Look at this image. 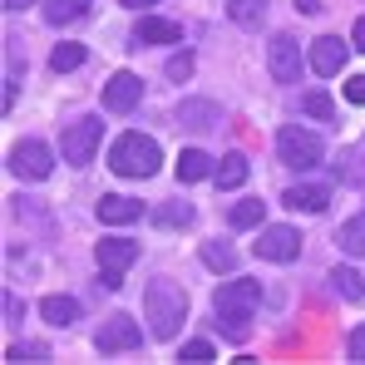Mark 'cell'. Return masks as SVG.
I'll use <instances>...</instances> for the list:
<instances>
[{
    "label": "cell",
    "instance_id": "cell-1",
    "mask_svg": "<svg viewBox=\"0 0 365 365\" xmlns=\"http://www.w3.org/2000/svg\"><path fill=\"white\" fill-rule=\"evenodd\" d=\"M143 321H148V331L158 341H173L178 326L187 321V292H182L178 282H148V292H143Z\"/></svg>",
    "mask_w": 365,
    "mask_h": 365
},
{
    "label": "cell",
    "instance_id": "cell-2",
    "mask_svg": "<svg viewBox=\"0 0 365 365\" xmlns=\"http://www.w3.org/2000/svg\"><path fill=\"white\" fill-rule=\"evenodd\" d=\"M257 302H262V287H257V282H227V287H217V297H212V321H217V331L232 336V341H242Z\"/></svg>",
    "mask_w": 365,
    "mask_h": 365
},
{
    "label": "cell",
    "instance_id": "cell-3",
    "mask_svg": "<svg viewBox=\"0 0 365 365\" xmlns=\"http://www.w3.org/2000/svg\"><path fill=\"white\" fill-rule=\"evenodd\" d=\"M163 163V148L148 138V133H123L119 143L109 148V168L119 178H153Z\"/></svg>",
    "mask_w": 365,
    "mask_h": 365
},
{
    "label": "cell",
    "instance_id": "cell-4",
    "mask_svg": "<svg viewBox=\"0 0 365 365\" xmlns=\"http://www.w3.org/2000/svg\"><path fill=\"white\" fill-rule=\"evenodd\" d=\"M277 153H282V163H287V168L306 173V168H316V163L326 158V143H321L311 128H297V123H287V128L277 133Z\"/></svg>",
    "mask_w": 365,
    "mask_h": 365
},
{
    "label": "cell",
    "instance_id": "cell-5",
    "mask_svg": "<svg viewBox=\"0 0 365 365\" xmlns=\"http://www.w3.org/2000/svg\"><path fill=\"white\" fill-rule=\"evenodd\" d=\"M94 257H99V282H104V292H119L123 272L138 262V242H128V237H104V242L94 247Z\"/></svg>",
    "mask_w": 365,
    "mask_h": 365
},
{
    "label": "cell",
    "instance_id": "cell-6",
    "mask_svg": "<svg viewBox=\"0 0 365 365\" xmlns=\"http://www.w3.org/2000/svg\"><path fill=\"white\" fill-rule=\"evenodd\" d=\"M10 173L25 182H45L55 173V153H50V143H40V138H20L15 148H10Z\"/></svg>",
    "mask_w": 365,
    "mask_h": 365
},
{
    "label": "cell",
    "instance_id": "cell-7",
    "mask_svg": "<svg viewBox=\"0 0 365 365\" xmlns=\"http://www.w3.org/2000/svg\"><path fill=\"white\" fill-rule=\"evenodd\" d=\"M99 133H104V123L99 119H74L69 128L60 133V153L64 163H74V168H84L94 153H99Z\"/></svg>",
    "mask_w": 365,
    "mask_h": 365
},
{
    "label": "cell",
    "instance_id": "cell-8",
    "mask_svg": "<svg viewBox=\"0 0 365 365\" xmlns=\"http://www.w3.org/2000/svg\"><path fill=\"white\" fill-rule=\"evenodd\" d=\"M138 321L133 316H109V321H99V331H94V351L99 356H119V351H138Z\"/></svg>",
    "mask_w": 365,
    "mask_h": 365
},
{
    "label": "cell",
    "instance_id": "cell-9",
    "mask_svg": "<svg viewBox=\"0 0 365 365\" xmlns=\"http://www.w3.org/2000/svg\"><path fill=\"white\" fill-rule=\"evenodd\" d=\"M267 69H272L277 84H297V79H302V50H297L292 35H272V45H267Z\"/></svg>",
    "mask_w": 365,
    "mask_h": 365
},
{
    "label": "cell",
    "instance_id": "cell-10",
    "mask_svg": "<svg viewBox=\"0 0 365 365\" xmlns=\"http://www.w3.org/2000/svg\"><path fill=\"white\" fill-rule=\"evenodd\" d=\"M257 257H262V262H297V257H302V232H297V227H262Z\"/></svg>",
    "mask_w": 365,
    "mask_h": 365
},
{
    "label": "cell",
    "instance_id": "cell-11",
    "mask_svg": "<svg viewBox=\"0 0 365 365\" xmlns=\"http://www.w3.org/2000/svg\"><path fill=\"white\" fill-rule=\"evenodd\" d=\"M346 60H351V45H346L341 35H321V40H311V69H316L321 79L341 74Z\"/></svg>",
    "mask_w": 365,
    "mask_h": 365
},
{
    "label": "cell",
    "instance_id": "cell-12",
    "mask_svg": "<svg viewBox=\"0 0 365 365\" xmlns=\"http://www.w3.org/2000/svg\"><path fill=\"white\" fill-rule=\"evenodd\" d=\"M138 99H143V79L128 74V69H119V74L104 84V109H109V114H128V109H138Z\"/></svg>",
    "mask_w": 365,
    "mask_h": 365
},
{
    "label": "cell",
    "instance_id": "cell-13",
    "mask_svg": "<svg viewBox=\"0 0 365 365\" xmlns=\"http://www.w3.org/2000/svg\"><path fill=\"white\" fill-rule=\"evenodd\" d=\"M282 202H287L292 212H326V207H331V187H321V182H292V187L282 192Z\"/></svg>",
    "mask_w": 365,
    "mask_h": 365
},
{
    "label": "cell",
    "instance_id": "cell-14",
    "mask_svg": "<svg viewBox=\"0 0 365 365\" xmlns=\"http://www.w3.org/2000/svg\"><path fill=\"white\" fill-rule=\"evenodd\" d=\"M173 119H178V128H217V119H222V109H217L212 99H182Z\"/></svg>",
    "mask_w": 365,
    "mask_h": 365
},
{
    "label": "cell",
    "instance_id": "cell-15",
    "mask_svg": "<svg viewBox=\"0 0 365 365\" xmlns=\"http://www.w3.org/2000/svg\"><path fill=\"white\" fill-rule=\"evenodd\" d=\"M138 212H143V202H133V197H119V192L99 197V222H109V227H123V222H138Z\"/></svg>",
    "mask_w": 365,
    "mask_h": 365
},
{
    "label": "cell",
    "instance_id": "cell-16",
    "mask_svg": "<svg viewBox=\"0 0 365 365\" xmlns=\"http://www.w3.org/2000/svg\"><path fill=\"white\" fill-rule=\"evenodd\" d=\"M138 40H143V45H178L182 30H178V20H163V15H143V20H138Z\"/></svg>",
    "mask_w": 365,
    "mask_h": 365
},
{
    "label": "cell",
    "instance_id": "cell-17",
    "mask_svg": "<svg viewBox=\"0 0 365 365\" xmlns=\"http://www.w3.org/2000/svg\"><path fill=\"white\" fill-rule=\"evenodd\" d=\"M247 173H252V163H247V153H227V158H217V168H212V178L222 192H232V187H242Z\"/></svg>",
    "mask_w": 365,
    "mask_h": 365
},
{
    "label": "cell",
    "instance_id": "cell-18",
    "mask_svg": "<svg viewBox=\"0 0 365 365\" xmlns=\"http://www.w3.org/2000/svg\"><path fill=\"white\" fill-rule=\"evenodd\" d=\"M40 316H45L50 326H60V331H64V326H74V321H79V302L55 292V297H45V302H40Z\"/></svg>",
    "mask_w": 365,
    "mask_h": 365
},
{
    "label": "cell",
    "instance_id": "cell-19",
    "mask_svg": "<svg viewBox=\"0 0 365 365\" xmlns=\"http://www.w3.org/2000/svg\"><path fill=\"white\" fill-rule=\"evenodd\" d=\"M212 168H217V163H212V158H207L202 148H182V153H178V178H182V182H202V178H212Z\"/></svg>",
    "mask_w": 365,
    "mask_h": 365
},
{
    "label": "cell",
    "instance_id": "cell-20",
    "mask_svg": "<svg viewBox=\"0 0 365 365\" xmlns=\"http://www.w3.org/2000/svg\"><path fill=\"white\" fill-rule=\"evenodd\" d=\"M336 242H341V252H346V257H365V212H356L351 222H341Z\"/></svg>",
    "mask_w": 365,
    "mask_h": 365
},
{
    "label": "cell",
    "instance_id": "cell-21",
    "mask_svg": "<svg viewBox=\"0 0 365 365\" xmlns=\"http://www.w3.org/2000/svg\"><path fill=\"white\" fill-rule=\"evenodd\" d=\"M336 178L351 182V187H365V153L361 148H346V153L336 158Z\"/></svg>",
    "mask_w": 365,
    "mask_h": 365
},
{
    "label": "cell",
    "instance_id": "cell-22",
    "mask_svg": "<svg viewBox=\"0 0 365 365\" xmlns=\"http://www.w3.org/2000/svg\"><path fill=\"white\" fill-rule=\"evenodd\" d=\"M262 15H267V0H227V20L232 25H262Z\"/></svg>",
    "mask_w": 365,
    "mask_h": 365
},
{
    "label": "cell",
    "instance_id": "cell-23",
    "mask_svg": "<svg viewBox=\"0 0 365 365\" xmlns=\"http://www.w3.org/2000/svg\"><path fill=\"white\" fill-rule=\"evenodd\" d=\"M331 287H336L346 302H361V297H365V277H361V272H351V267H336V272H331Z\"/></svg>",
    "mask_w": 365,
    "mask_h": 365
},
{
    "label": "cell",
    "instance_id": "cell-24",
    "mask_svg": "<svg viewBox=\"0 0 365 365\" xmlns=\"http://www.w3.org/2000/svg\"><path fill=\"white\" fill-rule=\"evenodd\" d=\"M262 217H267V202H262V197H247V202H237V207L227 212L232 227H262Z\"/></svg>",
    "mask_w": 365,
    "mask_h": 365
},
{
    "label": "cell",
    "instance_id": "cell-25",
    "mask_svg": "<svg viewBox=\"0 0 365 365\" xmlns=\"http://www.w3.org/2000/svg\"><path fill=\"white\" fill-rule=\"evenodd\" d=\"M89 10V0H45V20L50 25H69V20H79Z\"/></svg>",
    "mask_w": 365,
    "mask_h": 365
},
{
    "label": "cell",
    "instance_id": "cell-26",
    "mask_svg": "<svg viewBox=\"0 0 365 365\" xmlns=\"http://www.w3.org/2000/svg\"><path fill=\"white\" fill-rule=\"evenodd\" d=\"M202 267H212V272H232L237 267V252L227 242H202Z\"/></svg>",
    "mask_w": 365,
    "mask_h": 365
},
{
    "label": "cell",
    "instance_id": "cell-27",
    "mask_svg": "<svg viewBox=\"0 0 365 365\" xmlns=\"http://www.w3.org/2000/svg\"><path fill=\"white\" fill-rule=\"evenodd\" d=\"M84 60H89V50H84V45H55L50 69H55V74H69V69H79Z\"/></svg>",
    "mask_w": 365,
    "mask_h": 365
},
{
    "label": "cell",
    "instance_id": "cell-28",
    "mask_svg": "<svg viewBox=\"0 0 365 365\" xmlns=\"http://www.w3.org/2000/svg\"><path fill=\"white\" fill-rule=\"evenodd\" d=\"M302 109L311 114V119H326V123H336V99H331V94H321V89H311V94H302Z\"/></svg>",
    "mask_w": 365,
    "mask_h": 365
},
{
    "label": "cell",
    "instance_id": "cell-29",
    "mask_svg": "<svg viewBox=\"0 0 365 365\" xmlns=\"http://www.w3.org/2000/svg\"><path fill=\"white\" fill-rule=\"evenodd\" d=\"M153 222H158V227H187V222H192V202H163V207L153 212Z\"/></svg>",
    "mask_w": 365,
    "mask_h": 365
},
{
    "label": "cell",
    "instance_id": "cell-30",
    "mask_svg": "<svg viewBox=\"0 0 365 365\" xmlns=\"http://www.w3.org/2000/svg\"><path fill=\"white\" fill-rule=\"evenodd\" d=\"M5 361H50V346H45V341H15V346H10V351H5Z\"/></svg>",
    "mask_w": 365,
    "mask_h": 365
},
{
    "label": "cell",
    "instance_id": "cell-31",
    "mask_svg": "<svg viewBox=\"0 0 365 365\" xmlns=\"http://www.w3.org/2000/svg\"><path fill=\"white\" fill-rule=\"evenodd\" d=\"M178 361L207 365V361H217V351H212V341H187V346H178Z\"/></svg>",
    "mask_w": 365,
    "mask_h": 365
},
{
    "label": "cell",
    "instance_id": "cell-32",
    "mask_svg": "<svg viewBox=\"0 0 365 365\" xmlns=\"http://www.w3.org/2000/svg\"><path fill=\"white\" fill-rule=\"evenodd\" d=\"M187 74H192V55H173V60H168V79H173V84H182V79H187Z\"/></svg>",
    "mask_w": 365,
    "mask_h": 365
},
{
    "label": "cell",
    "instance_id": "cell-33",
    "mask_svg": "<svg viewBox=\"0 0 365 365\" xmlns=\"http://www.w3.org/2000/svg\"><path fill=\"white\" fill-rule=\"evenodd\" d=\"M346 99H351V104H365V74H351V79H346Z\"/></svg>",
    "mask_w": 365,
    "mask_h": 365
},
{
    "label": "cell",
    "instance_id": "cell-34",
    "mask_svg": "<svg viewBox=\"0 0 365 365\" xmlns=\"http://www.w3.org/2000/svg\"><path fill=\"white\" fill-rule=\"evenodd\" d=\"M0 302H5V321H20V316H25V302H20L15 292H5Z\"/></svg>",
    "mask_w": 365,
    "mask_h": 365
},
{
    "label": "cell",
    "instance_id": "cell-35",
    "mask_svg": "<svg viewBox=\"0 0 365 365\" xmlns=\"http://www.w3.org/2000/svg\"><path fill=\"white\" fill-rule=\"evenodd\" d=\"M351 361H365V326L351 331Z\"/></svg>",
    "mask_w": 365,
    "mask_h": 365
},
{
    "label": "cell",
    "instance_id": "cell-36",
    "mask_svg": "<svg viewBox=\"0 0 365 365\" xmlns=\"http://www.w3.org/2000/svg\"><path fill=\"white\" fill-rule=\"evenodd\" d=\"M351 45H356V50H365V15L356 20V30H351Z\"/></svg>",
    "mask_w": 365,
    "mask_h": 365
},
{
    "label": "cell",
    "instance_id": "cell-37",
    "mask_svg": "<svg viewBox=\"0 0 365 365\" xmlns=\"http://www.w3.org/2000/svg\"><path fill=\"white\" fill-rule=\"evenodd\" d=\"M297 10H302V15H316V10H321V0H297Z\"/></svg>",
    "mask_w": 365,
    "mask_h": 365
},
{
    "label": "cell",
    "instance_id": "cell-38",
    "mask_svg": "<svg viewBox=\"0 0 365 365\" xmlns=\"http://www.w3.org/2000/svg\"><path fill=\"white\" fill-rule=\"evenodd\" d=\"M35 0H5V10H30Z\"/></svg>",
    "mask_w": 365,
    "mask_h": 365
},
{
    "label": "cell",
    "instance_id": "cell-39",
    "mask_svg": "<svg viewBox=\"0 0 365 365\" xmlns=\"http://www.w3.org/2000/svg\"><path fill=\"white\" fill-rule=\"evenodd\" d=\"M119 5H128V10H138V5H143V10H148V5H158V0H119Z\"/></svg>",
    "mask_w": 365,
    "mask_h": 365
}]
</instances>
